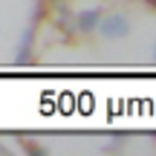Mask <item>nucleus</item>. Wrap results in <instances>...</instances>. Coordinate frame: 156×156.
<instances>
[{
    "label": "nucleus",
    "instance_id": "obj_1",
    "mask_svg": "<svg viewBox=\"0 0 156 156\" xmlns=\"http://www.w3.org/2000/svg\"><path fill=\"white\" fill-rule=\"evenodd\" d=\"M101 32H104L107 38H119V35L127 32V23H124L122 15H110V17H104V23H101Z\"/></svg>",
    "mask_w": 156,
    "mask_h": 156
},
{
    "label": "nucleus",
    "instance_id": "obj_2",
    "mask_svg": "<svg viewBox=\"0 0 156 156\" xmlns=\"http://www.w3.org/2000/svg\"><path fill=\"white\" fill-rule=\"evenodd\" d=\"M95 23H98V12H87V15L78 20V29H81V32H90Z\"/></svg>",
    "mask_w": 156,
    "mask_h": 156
},
{
    "label": "nucleus",
    "instance_id": "obj_3",
    "mask_svg": "<svg viewBox=\"0 0 156 156\" xmlns=\"http://www.w3.org/2000/svg\"><path fill=\"white\" fill-rule=\"evenodd\" d=\"M147 3H151V6H153V9H156V0H147Z\"/></svg>",
    "mask_w": 156,
    "mask_h": 156
}]
</instances>
